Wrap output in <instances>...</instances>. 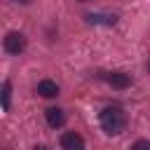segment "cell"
Listing matches in <instances>:
<instances>
[{"label":"cell","instance_id":"cell-1","mask_svg":"<svg viewBox=\"0 0 150 150\" xmlns=\"http://www.w3.org/2000/svg\"><path fill=\"white\" fill-rule=\"evenodd\" d=\"M101 127H103L105 134L117 136V134H122L124 127H127V115H124L120 108H105V110L101 112Z\"/></svg>","mask_w":150,"mask_h":150},{"label":"cell","instance_id":"cell-2","mask_svg":"<svg viewBox=\"0 0 150 150\" xmlns=\"http://www.w3.org/2000/svg\"><path fill=\"white\" fill-rule=\"evenodd\" d=\"M23 47H26V38L21 35V33H7V38H5V52L7 54H21L23 52Z\"/></svg>","mask_w":150,"mask_h":150},{"label":"cell","instance_id":"cell-3","mask_svg":"<svg viewBox=\"0 0 150 150\" xmlns=\"http://www.w3.org/2000/svg\"><path fill=\"white\" fill-rule=\"evenodd\" d=\"M61 148H63V150H80V148H84V141H82V136L75 134V131H66V134L61 136Z\"/></svg>","mask_w":150,"mask_h":150},{"label":"cell","instance_id":"cell-4","mask_svg":"<svg viewBox=\"0 0 150 150\" xmlns=\"http://www.w3.org/2000/svg\"><path fill=\"white\" fill-rule=\"evenodd\" d=\"M38 94L45 96V98H54V96H59V84L54 80H40L38 82Z\"/></svg>","mask_w":150,"mask_h":150},{"label":"cell","instance_id":"cell-5","mask_svg":"<svg viewBox=\"0 0 150 150\" xmlns=\"http://www.w3.org/2000/svg\"><path fill=\"white\" fill-rule=\"evenodd\" d=\"M105 80H108V84L115 87V89H127V87L131 84V77H129L127 73H110V75H105Z\"/></svg>","mask_w":150,"mask_h":150},{"label":"cell","instance_id":"cell-6","mask_svg":"<svg viewBox=\"0 0 150 150\" xmlns=\"http://www.w3.org/2000/svg\"><path fill=\"white\" fill-rule=\"evenodd\" d=\"M45 117H47V124L49 127H61L63 122H66V115H63V110L61 108H47V112H45Z\"/></svg>","mask_w":150,"mask_h":150},{"label":"cell","instance_id":"cell-7","mask_svg":"<svg viewBox=\"0 0 150 150\" xmlns=\"http://www.w3.org/2000/svg\"><path fill=\"white\" fill-rule=\"evenodd\" d=\"M87 21H89V23H108V26H112L117 19H115V16H101V14H96V16H94V14H89V16H87Z\"/></svg>","mask_w":150,"mask_h":150},{"label":"cell","instance_id":"cell-8","mask_svg":"<svg viewBox=\"0 0 150 150\" xmlns=\"http://www.w3.org/2000/svg\"><path fill=\"white\" fill-rule=\"evenodd\" d=\"M9 96H12V84H2V110H9Z\"/></svg>","mask_w":150,"mask_h":150},{"label":"cell","instance_id":"cell-9","mask_svg":"<svg viewBox=\"0 0 150 150\" xmlns=\"http://www.w3.org/2000/svg\"><path fill=\"white\" fill-rule=\"evenodd\" d=\"M134 148H136V150H150V141H136Z\"/></svg>","mask_w":150,"mask_h":150},{"label":"cell","instance_id":"cell-10","mask_svg":"<svg viewBox=\"0 0 150 150\" xmlns=\"http://www.w3.org/2000/svg\"><path fill=\"white\" fill-rule=\"evenodd\" d=\"M12 2H19V5H28L30 0H12Z\"/></svg>","mask_w":150,"mask_h":150},{"label":"cell","instance_id":"cell-11","mask_svg":"<svg viewBox=\"0 0 150 150\" xmlns=\"http://www.w3.org/2000/svg\"><path fill=\"white\" fill-rule=\"evenodd\" d=\"M77 2H89V0H77Z\"/></svg>","mask_w":150,"mask_h":150},{"label":"cell","instance_id":"cell-12","mask_svg":"<svg viewBox=\"0 0 150 150\" xmlns=\"http://www.w3.org/2000/svg\"><path fill=\"white\" fill-rule=\"evenodd\" d=\"M148 68H150V63H148Z\"/></svg>","mask_w":150,"mask_h":150}]
</instances>
